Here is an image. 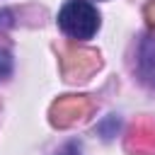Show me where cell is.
<instances>
[{
	"mask_svg": "<svg viewBox=\"0 0 155 155\" xmlns=\"http://www.w3.org/2000/svg\"><path fill=\"white\" fill-rule=\"evenodd\" d=\"M58 27L73 39H92L99 29V12L87 0H68L58 12Z\"/></svg>",
	"mask_w": 155,
	"mask_h": 155,
	"instance_id": "1",
	"label": "cell"
},
{
	"mask_svg": "<svg viewBox=\"0 0 155 155\" xmlns=\"http://www.w3.org/2000/svg\"><path fill=\"white\" fill-rule=\"evenodd\" d=\"M10 68H12V58L7 51H0V78H7L10 75Z\"/></svg>",
	"mask_w": 155,
	"mask_h": 155,
	"instance_id": "2",
	"label": "cell"
},
{
	"mask_svg": "<svg viewBox=\"0 0 155 155\" xmlns=\"http://www.w3.org/2000/svg\"><path fill=\"white\" fill-rule=\"evenodd\" d=\"M63 155H78V153H75V148H68V150H65Z\"/></svg>",
	"mask_w": 155,
	"mask_h": 155,
	"instance_id": "3",
	"label": "cell"
}]
</instances>
